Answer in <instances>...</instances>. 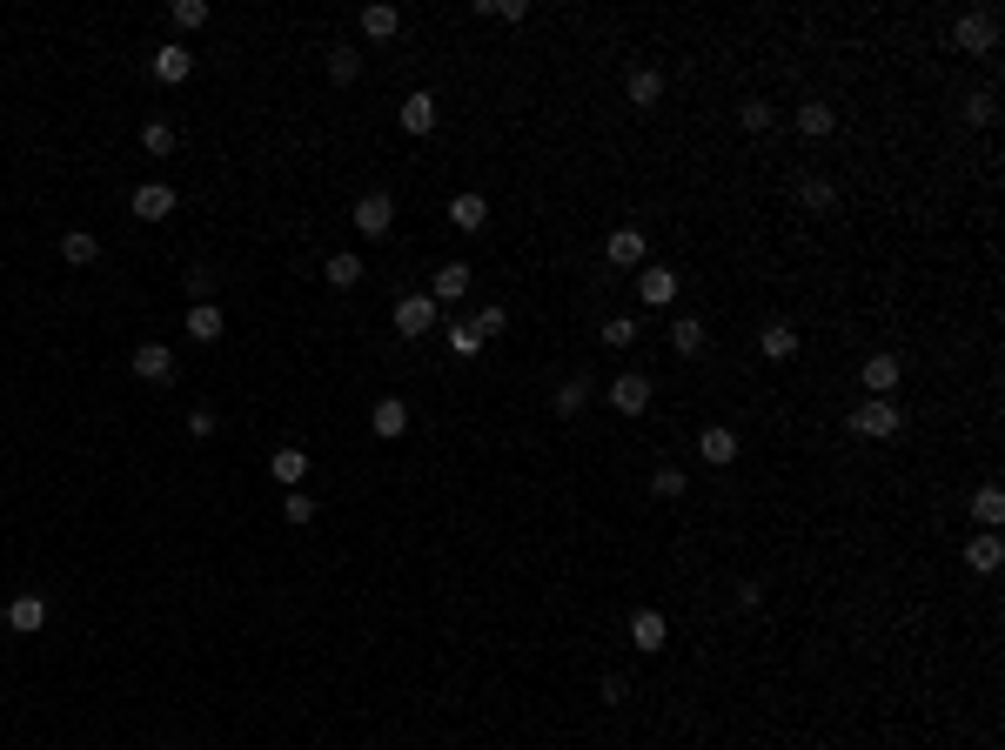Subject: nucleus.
Masks as SVG:
<instances>
[{
    "label": "nucleus",
    "mask_w": 1005,
    "mask_h": 750,
    "mask_svg": "<svg viewBox=\"0 0 1005 750\" xmlns=\"http://www.w3.org/2000/svg\"><path fill=\"white\" fill-rule=\"evenodd\" d=\"M503 329H510V315L496 309V302H483V315H476V335L490 342V335H503Z\"/></svg>",
    "instance_id": "58836bf2"
},
{
    "label": "nucleus",
    "mask_w": 1005,
    "mask_h": 750,
    "mask_svg": "<svg viewBox=\"0 0 1005 750\" xmlns=\"http://www.w3.org/2000/svg\"><path fill=\"white\" fill-rule=\"evenodd\" d=\"M650 396H657V382H650V375H617V382H610V402H617V416H644Z\"/></svg>",
    "instance_id": "423d86ee"
},
{
    "label": "nucleus",
    "mask_w": 1005,
    "mask_h": 750,
    "mask_svg": "<svg viewBox=\"0 0 1005 750\" xmlns=\"http://www.w3.org/2000/svg\"><path fill=\"white\" fill-rule=\"evenodd\" d=\"M369 429H376L382 442H396L402 429H409V402H402V396H382L376 409H369Z\"/></svg>",
    "instance_id": "ddd939ff"
},
{
    "label": "nucleus",
    "mask_w": 1005,
    "mask_h": 750,
    "mask_svg": "<svg viewBox=\"0 0 1005 750\" xmlns=\"http://www.w3.org/2000/svg\"><path fill=\"white\" fill-rule=\"evenodd\" d=\"M523 14H530L523 0H496V7H490V21H523Z\"/></svg>",
    "instance_id": "a18cd8bd"
},
{
    "label": "nucleus",
    "mask_w": 1005,
    "mask_h": 750,
    "mask_svg": "<svg viewBox=\"0 0 1005 750\" xmlns=\"http://www.w3.org/2000/svg\"><path fill=\"white\" fill-rule=\"evenodd\" d=\"M704 342H711V335H704V322H697V315H684V322H670V349H677V355H697Z\"/></svg>",
    "instance_id": "7c9ffc66"
},
{
    "label": "nucleus",
    "mask_w": 1005,
    "mask_h": 750,
    "mask_svg": "<svg viewBox=\"0 0 1005 750\" xmlns=\"http://www.w3.org/2000/svg\"><path fill=\"white\" fill-rule=\"evenodd\" d=\"M389 221H396V201L382 195V188L356 201V235H369V242H376V235H389Z\"/></svg>",
    "instance_id": "0eeeda50"
},
{
    "label": "nucleus",
    "mask_w": 1005,
    "mask_h": 750,
    "mask_svg": "<svg viewBox=\"0 0 1005 750\" xmlns=\"http://www.w3.org/2000/svg\"><path fill=\"white\" fill-rule=\"evenodd\" d=\"M134 215L141 221H168L175 215V188H168V181H141V188H134Z\"/></svg>",
    "instance_id": "1a4fd4ad"
},
{
    "label": "nucleus",
    "mask_w": 1005,
    "mask_h": 750,
    "mask_svg": "<svg viewBox=\"0 0 1005 750\" xmlns=\"http://www.w3.org/2000/svg\"><path fill=\"white\" fill-rule=\"evenodd\" d=\"M429 295H436V309H443V302H463L469 295V262H443L436 275H429Z\"/></svg>",
    "instance_id": "f8f14e48"
},
{
    "label": "nucleus",
    "mask_w": 1005,
    "mask_h": 750,
    "mask_svg": "<svg viewBox=\"0 0 1005 750\" xmlns=\"http://www.w3.org/2000/svg\"><path fill=\"white\" fill-rule=\"evenodd\" d=\"M858 382H865L871 396H892L898 382H905V362H898V355H871L865 369H858Z\"/></svg>",
    "instance_id": "9b49d317"
},
{
    "label": "nucleus",
    "mask_w": 1005,
    "mask_h": 750,
    "mask_svg": "<svg viewBox=\"0 0 1005 750\" xmlns=\"http://www.w3.org/2000/svg\"><path fill=\"white\" fill-rule=\"evenodd\" d=\"M684 489H691V476H684V469H677V463H664V469H657V476H650V496H664V503H677Z\"/></svg>",
    "instance_id": "72a5a7b5"
},
{
    "label": "nucleus",
    "mask_w": 1005,
    "mask_h": 750,
    "mask_svg": "<svg viewBox=\"0 0 1005 750\" xmlns=\"http://www.w3.org/2000/svg\"><path fill=\"white\" fill-rule=\"evenodd\" d=\"M322 282L329 288H356L362 282V255H329V262H322Z\"/></svg>",
    "instance_id": "c85d7f7f"
},
{
    "label": "nucleus",
    "mask_w": 1005,
    "mask_h": 750,
    "mask_svg": "<svg viewBox=\"0 0 1005 750\" xmlns=\"http://www.w3.org/2000/svg\"><path fill=\"white\" fill-rule=\"evenodd\" d=\"M356 27H362V34H369V41H396V27H402V14H396V7H389V0H376V7H362V14H356Z\"/></svg>",
    "instance_id": "f3484780"
},
{
    "label": "nucleus",
    "mask_w": 1005,
    "mask_h": 750,
    "mask_svg": "<svg viewBox=\"0 0 1005 750\" xmlns=\"http://www.w3.org/2000/svg\"><path fill=\"white\" fill-rule=\"evenodd\" d=\"M396 121H402V134H436L443 108H436V94H429V88H416V94H409V101L396 108Z\"/></svg>",
    "instance_id": "39448f33"
},
{
    "label": "nucleus",
    "mask_w": 1005,
    "mask_h": 750,
    "mask_svg": "<svg viewBox=\"0 0 1005 750\" xmlns=\"http://www.w3.org/2000/svg\"><path fill=\"white\" fill-rule=\"evenodd\" d=\"M61 262L67 268H94V262H101V242H94L88 228H67V235H61Z\"/></svg>",
    "instance_id": "412c9836"
},
{
    "label": "nucleus",
    "mask_w": 1005,
    "mask_h": 750,
    "mask_svg": "<svg viewBox=\"0 0 1005 750\" xmlns=\"http://www.w3.org/2000/svg\"><path fill=\"white\" fill-rule=\"evenodd\" d=\"M141 148H148V155H168V148H175V128H168V121H148V128H141Z\"/></svg>",
    "instance_id": "4c0bfd02"
},
{
    "label": "nucleus",
    "mask_w": 1005,
    "mask_h": 750,
    "mask_svg": "<svg viewBox=\"0 0 1005 750\" xmlns=\"http://www.w3.org/2000/svg\"><path fill=\"white\" fill-rule=\"evenodd\" d=\"M175 27H208V0H175Z\"/></svg>",
    "instance_id": "a19ab883"
},
{
    "label": "nucleus",
    "mask_w": 1005,
    "mask_h": 750,
    "mask_svg": "<svg viewBox=\"0 0 1005 750\" xmlns=\"http://www.w3.org/2000/svg\"><path fill=\"white\" fill-rule=\"evenodd\" d=\"M583 402H590V375H563L557 382V416H577Z\"/></svg>",
    "instance_id": "473e14b6"
},
{
    "label": "nucleus",
    "mask_w": 1005,
    "mask_h": 750,
    "mask_svg": "<svg viewBox=\"0 0 1005 750\" xmlns=\"http://www.w3.org/2000/svg\"><path fill=\"white\" fill-rule=\"evenodd\" d=\"M965 121H972V128H992V121H999V94L972 88V94H965Z\"/></svg>",
    "instance_id": "c756f323"
},
{
    "label": "nucleus",
    "mask_w": 1005,
    "mask_h": 750,
    "mask_svg": "<svg viewBox=\"0 0 1005 750\" xmlns=\"http://www.w3.org/2000/svg\"><path fill=\"white\" fill-rule=\"evenodd\" d=\"M449 228H456V235H483V228H490V201L483 195H456L449 201Z\"/></svg>",
    "instance_id": "9d476101"
},
{
    "label": "nucleus",
    "mask_w": 1005,
    "mask_h": 750,
    "mask_svg": "<svg viewBox=\"0 0 1005 750\" xmlns=\"http://www.w3.org/2000/svg\"><path fill=\"white\" fill-rule=\"evenodd\" d=\"M831 128H838V108H831V101H804V108H798V134H804V141H825Z\"/></svg>",
    "instance_id": "5701e85b"
},
{
    "label": "nucleus",
    "mask_w": 1005,
    "mask_h": 750,
    "mask_svg": "<svg viewBox=\"0 0 1005 750\" xmlns=\"http://www.w3.org/2000/svg\"><path fill=\"white\" fill-rule=\"evenodd\" d=\"M972 516H979L985 530H999V523H1005V496H999V489H979V496H972Z\"/></svg>",
    "instance_id": "f704fd0d"
},
{
    "label": "nucleus",
    "mask_w": 1005,
    "mask_h": 750,
    "mask_svg": "<svg viewBox=\"0 0 1005 750\" xmlns=\"http://www.w3.org/2000/svg\"><path fill=\"white\" fill-rule=\"evenodd\" d=\"M603 255H610V268H637L644 262V228H610Z\"/></svg>",
    "instance_id": "2eb2a0df"
},
{
    "label": "nucleus",
    "mask_w": 1005,
    "mask_h": 750,
    "mask_svg": "<svg viewBox=\"0 0 1005 750\" xmlns=\"http://www.w3.org/2000/svg\"><path fill=\"white\" fill-rule=\"evenodd\" d=\"M188 436H195V442L215 436V409H195V416H188Z\"/></svg>",
    "instance_id": "c03bdc74"
},
{
    "label": "nucleus",
    "mask_w": 1005,
    "mask_h": 750,
    "mask_svg": "<svg viewBox=\"0 0 1005 750\" xmlns=\"http://www.w3.org/2000/svg\"><path fill=\"white\" fill-rule=\"evenodd\" d=\"M282 516H289L295 530H302V523H315V496H309V489H289V503H282Z\"/></svg>",
    "instance_id": "e433bc0d"
},
{
    "label": "nucleus",
    "mask_w": 1005,
    "mask_h": 750,
    "mask_svg": "<svg viewBox=\"0 0 1005 750\" xmlns=\"http://www.w3.org/2000/svg\"><path fill=\"white\" fill-rule=\"evenodd\" d=\"M0 623H7V603H0Z\"/></svg>",
    "instance_id": "49530a36"
},
{
    "label": "nucleus",
    "mask_w": 1005,
    "mask_h": 750,
    "mask_svg": "<svg viewBox=\"0 0 1005 750\" xmlns=\"http://www.w3.org/2000/svg\"><path fill=\"white\" fill-rule=\"evenodd\" d=\"M831 201H838V188H831L825 175H798V208H811V215H831Z\"/></svg>",
    "instance_id": "b1692460"
},
{
    "label": "nucleus",
    "mask_w": 1005,
    "mask_h": 750,
    "mask_svg": "<svg viewBox=\"0 0 1005 750\" xmlns=\"http://www.w3.org/2000/svg\"><path fill=\"white\" fill-rule=\"evenodd\" d=\"M449 349H456V355H476V349H483V335H476V322H456V329H449Z\"/></svg>",
    "instance_id": "ea45409f"
},
{
    "label": "nucleus",
    "mask_w": 1005,
    "mask_h": 750,
    "mask_svg": "<svg viewBox=\"0 0 1005 750\" xmlns=\"http://www.w3.org/2000/svg\"><path fill=\"white\" fill-rule=\"evenodd\" d=\"M181 329L195 335V342H215V335H222V309H215V302H195V309H188V322H181Z\"/></svg>",
    "instance_id": "bb28decb"
},
{
    "label": "nucleus",
    "mask_w": 1005,
    "mask_h": 750,
    "mask_svg": "<svg viewBox=\"0 0 1005 750\" xmlns=\"http://www.w3.org/2000/svg\"><path fill=\"white\" fill-rule=\"evenodd\" d=\"M664 637H670V623L657 617V610H637V617H630V643H637L644 657H650V650H664Z\"/></svg>",
    "instance_id": "4be33fe9"
},
{
    "label": "nucleus",
    "mask_w": 1005,
    "mask_h": 750,
    "mask_svg": "<svg viewBox=\"0 0 1005 750\" xmlns=\"http://www.w3.org/2000/svg\"><path fill=\"white\" fill-rule=\"evenodd\" d=\"M128 369L141 375V382H155V389H168V382H175V349H168V342H141Z\"/></svg>",
    "instance_id": "20e7f679"
},
{
    "label": "nucleus",
    "mask_w": 1005,
    "mask_h": 750,
    "mask_svg": "<svg viewBox=\"0 0 1005 750\" xmlns=\"http://www.w3.org/2000/svg\"><path fill=\"white\" fill-rule=\"evenodd\" d=\"M268 476H275V483H302V476H309V456H302V449H275V456H268Z\"/></svg>",
    "instance_id": "cd10ccee"
},
{
    "label": "nucleus",
    "mask_w": 1005,
    "mask_h": 750,
    "mask_svg": "<svg viewBox=\"0 0 1005 750\" xmlns=\"http://www.w3.org/2000/svg\"><path fill=\"white\" fill-rule=\"evenodd\" d=\"M898 429H905V416H898L892 396H871V402L851 409V436H865V442H892Z\"/></svg>",
    "instance_id": "f257e3e1"
},
{
    "label": "nucleus",
    "mask_w": 1005,
    "mask_h": 750,
    "mask_svg": "<svg viewBox=\"0 0 1005 750\" xmlns=\"http://www.w3.org/2000/svg\"><path fill=\"white\" fill-rule=\"evenodd\" d=\"M603 342H610V349H630V342H637V315H610V322H603Z\"/></svg>",
    "instance_id": "c9c22d12"
},
{
    "label": "nucleus",
    "mask_w": 1005,
    "mask_h": 750,
    "mask_svg": "<svg viewBox=\"0 0 1005 750\" xmlns=\"http://www.w3.org/2000/svg\"><path fill=\"white\" fill-rule=\"evenodd\" d=\"M952 47H959V54H992V47H999V14H992V7H972V14H959V27H952Z\"/></svg>",
    "instance_id": "f03ea898"
},
{
    "label": "nucleus",
    "mask_w": 1005,
    "mask_h": 750,
    "mask_svg": "<svg viewBox=\"0 0 1005 750\" xmlns=\"http://www.w3.org/2000/svg\"><path fill=\"white\" fill-rule=\"evenodd\" d=\"M168 750H175V744H168Z\"/></svg>",
    "instance_id": "de8ad7c7"
},
{
    "label": "nucleus",
    "mask_w": 1005,
    "mask_h": 750,
    "mask_svg": "<svg viewBox=\"0 0 1005 750\" xmlns=\"http://www.w3.org/2000/svg\"><path fill=\"white\" fill-rule=\"evenodd\" d=\"M148 67H155V81H161V88H181V81L195 74V54H188L181 41H168V47H161V54H155Z\"/></svg>",
    "instance_id": "6e6552de"
},
{
    "label": "nucleus",
    "mask_w": 1005,
    "mask_h": 750,
    "mask_svg": "<svg viewBox=\"0 0 1005 750\" xmlns=\"http://www.w3.org/2000/svg\"><path fill=\"white\" fill-rule=\"evenodd\" d=\"M999 563H1005V543H999V536H992V530H985V536H965V570L992 576V570H999Z\"/></svg>",
    "instance_id": "dca6fc26"
},
{
    "label": "nucleus",
    "mask_w": 1005,
    "mask_h": 750,
    "mask_svg": "<svg viewBox=\"0 0 1005 750\" xmlns=\"http://www.w3.org/2000/svg\"><path fill=\"white\" fill-rule=\"evenodd\" d=\"M597 697H603V704H610V710H617V704H624V697H630V684H624V677H603V684H597Z\"/></svg>",
    "instance_id": "37998d69"
},
{
    "label": "nucleus",
    "mask_w": 1005,
    "mask_h": 750,
    "mask_svg": "<svg viewBox=\"0 0 1005 750\" xmlns=\"http://www.w3.org/2000/svg\"><path fill=\"white\" fill-rule=\"evenodd\" d=\"M758 349L771 355V362H791V355H798V322H764Z\"/></svg>",
    "instance_id": "aec40b11"
},
{
    "label": "nucleus",
    "mask_w": 1005,
    "mask_h": 750,
    "mask_svg": "<svg viewBox=\"0 0 1005 750\" xmlns=\"http://www.w3.org/2000/svg\"><path fill=\"white\" fill-rule=\"evenodd\" d=\"M356 74H362V54H356L349 41H335V47H329V81H335V88H349Z\"/></svg>",
    "instance_id": "a878e982"
},
{
    "label": "nucleus",
    "mask_w": 1005,
    "mask_h": 750,
    "mask_svg": "<svg viewBox=\"0 0 1005 750\" xmlns=\"http://www.w3.org/2000/svg\"><path fill=\"white\" fill-rule=\"evenodd\" d=\"M637 288H644V309H670V302H677V275H670V268H644Z\"/></svg>",
    "instance_id": "6ab92c4d"
},
{
    "label": "nucleus",
    "mask_w": 1005,
    "mask_h": 750,
    "mask_svg": "<svg viewBox=\"0 0 1005 750\" xmlns=\"http://www.w3.org/2000/svg\"><path fill=\"white\" fill-rule=\"evenodd\" d=\"M697 456H704L711 469L737 463V436H731V429H697Z\"/></svg>",
    "instance_id": "a211bd4d"
},
{
    "label": "nucleus",
    "mask_w": 1005,
    "mask_h": 750,
    "mask_svg": "<svg viewBox=\"0 0 1005 750\" xmlns=\"http://www.w3.org/2000/svg\"><path fill=\"white\" fill-rule=\"evenodd\" d=\"M188 295L208 302V295H215V275H208V268H188Z\"/></svg>",
    "instance_id": "79ce46f5"
},
{
    "label": "nucleus",
    "mask_w": 1005,
    "mask_h": 750,
    "mask_svg": "<svg viewBox=\"0 0 1005 750\" xmlns=\"http://www.w3.org/2000/svg\"><path fill=\"white\" fill-rule=\"evenodd\" d=\"M771 121H778V108H771V101H758V94L737 108V128H744V134H771Z\"/></svg>",
    "instance_id": "2f4dec72"
},
{
    "label": "nucleus",
    "mask_w": 1005,
    "mask_h": 750,
    "mask_svg": "<svg viewBox=\"0 0 1005 750\" xmlns=\"http://www.w3.org/2000/svg\"><path fill=\"white\" fill-rule=\"evenodd\" d=\"M624 94H630V108H657V101H664V74H657V67H630Z\"/></svg>",
    "instance_id": "4468645a"
},
{
    "label": "nucleus",
    "mask_w": 1005,
    "mask_h": 750,
    "mask_svg": "<svg viewBox=\"0 0 1005 750\" xmlns=\"http://www.w3.org/2000/svg\"><path fill=\"white\" fill-rule=\"evenodd\" d=\"M436 322H443L436 295H402V302H396V335H409V342H416V335H429Z\"/></svg>",
    "instance_id": "7ed1b4c3"
},
{
    "label": "nucleus",
    "mask_w": 1005,
    "mask_h": 750,
    "mask_svg": "<svg viewBox=\"0 0 1005 750\" xmlns=\"http://www.w3.org/2000/svg\"><path fill=\"white\" fill-rule=\"evenodd\" d=\"M7 623H14L21 637H34V630L47 623V603H41V596H14V603H7Z\"/></svg>",
    "instance_id": "393cba45"
}]
</instances>
